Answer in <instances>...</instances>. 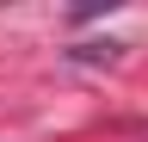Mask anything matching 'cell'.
I'll return each mask as SVG.
<instances>
[{"mask_svg": "<svg viewBox=\"0 0 148 142\" xmlns=\"http://www.w3.org/2000/svg\"><path fill=\"white\" fill-rule=\"evenodd\" d=\"M68 56H74V62H117V56H123V43H111V37H105V43H74Z\"/></svg>", "mask_w": 148, "mask_h": 142, "instance_id": "6da1fadb", "label": "cell"}]
</instances>
